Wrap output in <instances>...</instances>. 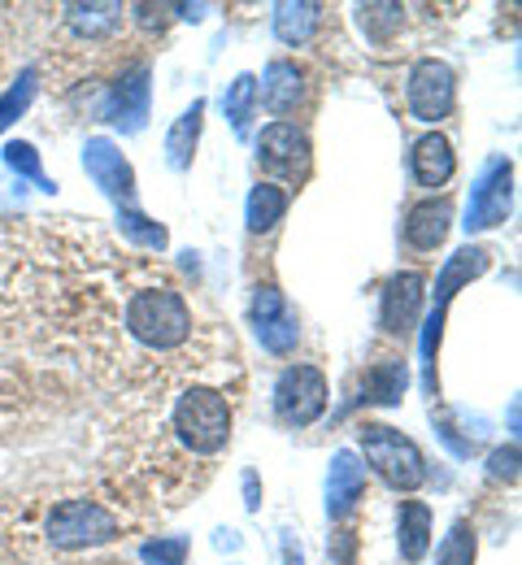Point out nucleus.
<instances>
[{
	"instance_id": "nucleus-1",
	"label": "nucleus",
	"mask_w": 522,
	"mask_h": 565,
	"mask_svg": "<svg viewBox=\"0 0 522 565\" xmlns=\"http://www.w3.org/2000/svg\"><path fill=\"white\" fill-rule=\"evenodd\" d=\"M127 335L140 340L145 349H157V353H170L179 344H188L192 335V309L188 300L174 291V287H145L127 300Z\"/></svg>"
},
{
	"instance_id": "nucleus-2",
	"label": "nucleus",
	"mask_w": 522,
	"mask_h": 565,
	"mask_svg": "<svg viewBox=\"0 0 522 565\" xmlns=\"http://www.w3.org/2000/svg\"><path fill=\"white\" fill-rule=\"evenodd\" d=\"M362 452H366V466H371L392 492L409 495L427 483V457H423V448L409 435H401L396 426H383V423L362 426Z\"/></svg>"
},
{
	"instance_id": "nucleus-3",
	"label": "nucleus",
	"mask_w": 522,
	"mask_h": 565,
	"mask_svg": "<svg viewBox=\"0 0 522 565\" xmlns=\"http://www.w3.org/2000/svg\"><path fill=\"white\" fill-rule=\"evenodd\" d=\"M174 430L201 457L223 452L226 439H231V405H226V396L214 392V387H188L179 396V405H174Z\"/></svg>"
},
{
	"instance_id": "nucleus-4",
	"label": "nucleus",
	"mask_w": 522,
	"mask_h": 565,
	"mask_svg": "<svg viewBox=\"0 0 522 565\" xmlns=\"http://www.w3.org/2000/svg\"><path fill=\"white\" fill-rule=\"evenodd\" d=\"M44 531H49L53 548L78 553V548L109 544L118 535V518L105 504H96V500H62V504H53Z\"/></svg>"
},
{
	"instance_id": "nucleus-5",
	"label": "nucleus",
	"mask_w": 522,
	"mask_h": 565,
	"mask_svg": "<svg viewBox=\"0 0 522 565\" xmlns=\"http://www.w3.org/2000/svg\"><path fill=\"white\" fill-rule=\"evenodd\" d=\"M327 409V379L318 365H288L275 383V414L288 426H313Z\"/></svg>"
},
{
	"instance_id": "nucleus-6",
	"label": "nucleus",
	"mask_w": 522,
	"mask_h": 565,
	"mask_svg": "<svg viewBox=\"0 0 522 565\" xmlns=\"http://www.w3.org/2000/svg\"><path fill=\"white\" fill-rule=\"evenodd\" d=\"M514 210V161L497 157L483 166L475 192H470V205H466V231H492L501 226Z\"/></svg>"
},
{
	"instance_id": "nucleus-7",
	"label": "nucleus",
	"mask_w": 522,
	"mask_h": 565,
	"mask_svg": "<svg viewBox=\"0 0 522 565\" xmlns=\"http://www.w3.org/2000/svg\"><path fill=\"white\" fill-rule=\"evenodd\" d=\"M405 100H409V114L418 122H440L452 114V100H457V74L440 57H423L414 71H409V87H405Z\"/></svg>"
},
{
	"instance_id": "nucleus-8",
	"label": "nucleus",
	"mask_w": 522,
	"mask_h": 565,
	"mask_svg": "<svg viewBox=\"0 0 522 565\" xmlns=\"http://www.w3.org/2000/svg\"><path fill=\"white\" fill-rule=\"evenodd\" d=\"M83 170H87V179H92L109 201H118V210L136 201V170H131V161L122 157V148L114 140L92 136V140L83 143Z\"/></svg>"
},
{
	"instance_id": "nucleus-9",
	"label": "nucleus",
	"mask_w": 522,
	"mask_h": 565,
	"mask_svg": "<svg viewBox=\"0 0 522 565\" xmlns=\"http://www.w3.org/2000/svg\"><path fill=\"white\" fill-rule=\"evenodd\" d=\"M253 331H257V344L266 353L288 356L297 349L300 327L297 318H292V309H288V300H284V291L275 282H262L253 291Z\"/></svg>"
},
{
	"instance_id": "nucleus-10",
	"label": "nucleus",
	"mask_w": 522,
	"mask_h": 565,
	"mask_svg": "<svg viewBox=\"0 0 522 565\" xmlns=\"http://www.w3.org/2000/svg\"><path fill=\"white\" fill-rule=\"evenodd\" d=\"M423 300H427V279L418 270H401L392 275L383 287V300H379V327L387 335H405L414 331L418 313H423Z\"/></svg>"
},
{
	"instance_id": "nucleus-11",
	"label": "nucleus",
	"mask_w": 522,
	"mask_h": 565,
	"mask_svg": "<svg viewBox=\"0 0 522 565\" xmlns=\"http://www.w3.org/2000/svg\"><path fill=\"white\" fill-rule=\"evenodd\" d=\"M257 157L275 174H300L309 166V136L297 122H270L257 136Z\"/></svg>"
},
{
	"instance_id": "nucleus-12",
	"label": "nucleus",
	"mask_w": 522,
	"mask_h": 565,
	"mask_svg": "<svg viewBox=\"0 0 522 565\" xmlns=\"http://www.w3.org/2000/svg\"><path fill=\"white\" fill-rule=\"evenodd\" d=\"M105 118L122 131H140L149 118V66H131L122 74L109 96H105Z\"/></svg>"
},
{
	"instance_id": "nucleus-13",
	"label": "nucleus",
	"mask_w": 522,
	"mask_h": 565,
	"mask_svg": "<svg viewBox=\"0 0 522 565\" xmlns=\"http://www.w3.org/2000/svg\"><path fill=\"white\" fill-rule=\"evenodd\" d=\"M366 492V466L358 461V452L340 448L331 457V470H327V513L331 518H344Z\"/></svg>"
},
{
	"instance_id": "nucleus-14",
	"label": "nucleus",
	"mask_w": 522,
	"mask_h": 565,
	"mask_svg": "<svg viewBox=\"0 0 522 565\" xmlns=\"http://www.w3.org/2000/svg\"><path fill=\"white\" fill-rule=\"evenodd\" d=\"M257 100H266V109L279 114L284 122V114H292L305 100V71L297 62H270L266 74L257 78Z\"/></svg>"
},
{
	"instance_id": "nucleus-15",
	"label": "nucleus",
	"mask_w": 522,
	"mask_h": 565,
	"mask_svg": "<svg viewBox=\"0 0 522 565\" xmlns=\"http://www.w3.org/2000/svg\"><path fill=\"white\" fill-rule=\"evenodd\" d=\"M452 231V201H423L414 205L409 217H405V244L418 248V253H436Z\"/></svg>"
},
{
	"instance_id": "nucleus-16",
	"label": "nucleus",
	"mask_w": 522,
	"mask_h": 565,
	"mask_svg": "<svg viewBox=\"0 0 522 565\" xmlns=\"http://www.w3.org/2000/svg\"><path fill=\"white\" fill-rule=\"evenodd\" d=\"M488 262H492V253H488L483 244H466V248H457V253L445 262L440 279H436V313H448V300L457 296V287H466V282L479 279V275L488 270Z\"/></svg>"
},
{
	"instance_id": "nucleus-17",
	"label": "nucleus",
	"mask_w": 522,
	"mask_h": 565,
	"mask_svg": "<svg viewBox=\"0 0 522 565\" xmlns=\"http://www.w3.org/2000/svg\"><path fill=\"white\" fill-rule=\"evenodd\" d=\"M409 170H414L418 188H445L448 179H452V170H457L452 143H448L440 131L423 136V140L414 143V152H409Z\"/></svg>"
},
{
	"instance_id": "nucleus-18",
	"label": "nucleus",
	"mask_w": 522,
	"mask_h": 565,
	"mask_svg": "<svg viewBox=\"0 0 522 565\" xmlns=\"http://www.w3.org/2000/svg\"><path fill=\"white\" fill-rule=\"evenodd\" d=\"M396 548L401 562H423L432 548V509L423 500H401L396 509Z\"/></svg>"
},
{
	"instance_id": "nucleus-19",
	"label": "nucleus",
	"mask_w": 522,
	"mask_h": 565,
	"mask_svg": "<svg viewBox=\"0 0 522 565\" xmlns=\"http://www.w3.org/2000/svg\"><path fill=\"white\" fill-rule=\"evenodd\" d=\"M270 22H275V40H279V44L300 49V44L313 40V31H318V22H322V4H318V0H284V4H275Z\"/></svg>"
},
{
	"instance_id": "nucleus-20",
	"label": "nucleus",
	"mask_w": 522,
	"mask_h": 565,
	"mask_svg": "<svg viewBox=\"0 0 522 565\" xmlns=\"http://www.w3.org/2000/svg\"><path fill=\"white\" fill-rule=\"evenodd\" d=\"M405 387H409V370H405V361H396V356H387V361H379L366 370V379H362V401H371V405H401V396H405Z\"/></svg>"
},
{
	"instance_id": "nucleus-21",
	"label": "nucleus",
	"mask_w": 522,
	"mask_h": 565,
	"mask_svg": "<svg viewBox=\"0 0 522 565\" xmlns=\"http://www.w3.org/2000/svg\"><path fill=\"white\" fill-rule=\"evenodd\" d=\"M201 122H205V100H192V109H183V118L170 127L166 136V161L174 170H188L196 157V140H201Z\"/></svg>"
},
{
	"instance_id": "nucleus-22",
	"label": "nucleus",
	"mask_w": 522,
	"mask_h": 565,
	"mask_svg": "<svg viewBox=\"0 0 522 565\" xmlns=\"http://www.w3.org/2000/svg\"><path fill=\"white\" fill-rule=\"evenodd\" d=\"M284 213H288V192L279 188V183H257L253 192H248V231L253 235H266V231H275L279 222H284Z\"/></svg>"
},
{
	"instance_id": "nucleus-23",
	"label": "nucleus",
	"mask_w": 522,
	"mask_h": 565,
	"mask_svg": "<svg viewBox=\"0 0 522 565\" xmlns=\"http://www.w3.org/2000/svg\"><path fill=\"white\" fill-rule=\"evenodd\" d=\"M66 18H71V26H75L78 35L100 40V35H114L122 26L127 9L122 4H109V0H100V4H66Z\"/></svg>"
},
{
	"instance_id": "nucleus-24",
	"label": "nucleus",
	"mask_w": 522,
	"mask_h": 565,
	"mask_svg": "<svg viewBox=\"0 0 522 565\" xmlns=\"http://www.w3.org/2000/svg\"><path fill=\"white\" fill-rule=\"evenodd\" d=\"M358 26L366 31V40L374 44H387L401 26H405V4H392V0H374V4H358Z\"/></svg>"
},
{
	"instance_id": "nucleus-25",
	"label": "nucleus",
	"mask_w": 522,
	"mask_h": 565,
	"mask_svg": "<svg viewBox=\"0 0 522 565\" xmlns=\"http://www.w3.org/2000/svg\"><path fill=\"white\" fill-rule=\"evenodd\" d=\"M118 226H122V235H127L131 244L152 248V253H161V248L170 244V231H166L161 222H152L149 213H140L136 205H122V210H118Z\"/></svg>"
},
{
	"instance_id": "nucleus-26",
	"label": "nucleus",
	"mask_w": 522,
	"mask_h": 565,
	"mask_svg": "<svg viewBox=\"0 0 522 565\" xmlns=\"http://www.w3.org/2000/svg\"><path fill=\"white\" fill-rule=\"evenodd\" d=\"M223 109H226V118H231V127H235V136H244V131H248V118H253V109H257V74H239V78L226 87Z\"/></svg>"
},
{
	"instance_id": "nucleus-27",
	"label": "nucleus",
	"mask_w": 522,
	"mask_h": 565,
	"mask_svg": "<svg viewBox=\"0 0 522 565\" xmlns=\"http://www.w3.org/2000/svg\"><path fill=\"white\" fill-rule=\"evenodd\" d=\"M4 166H9L13 174L31 179L40 192H57V183H53V179L44 174V166H40V152H35V143H26V140L4 143Z\"/></svg>"
},
{
	"instance_id": "nucleus-28",
	"label": "nucleus",
	"mask_w": 522,
	"mask_h": 565,
	"mask_svg": "<svg viewBox=\"0 0 522 565\" xmlns=\"http://www.w3.org/2000/svg\"><path fill=\"white\" fill-rule=\"evenodd\" d=\"M35 92H40V74L26 66V71L18 74V83H13V87L0 96V131H9V127H13V122L26 114V109H31Z\"/></svg>"
},
{
	"instance_id": "nucleus-29",
	"label": "nucleus",
	"mask_w": 522,
	"mask_h": 565,
	"mask_svg": "<svg viewBox=\"0 0 522 565\" xmlns=\"http://www.w3.org/2000/svg\"><path fill=\"white\" fill-rule=\"evenodd\" d=\"M140 562L145 565H183L188 562V540H183V535L149 540V544L140 548Z\"/></svg>"
},
{
	"instance_id": "nucleus-30",
	"label": "nucleus",
	"mask_w": 522,
	"mask_h": 565,
	"mask_svg": "<svg viewBox=\"0 0 522 565\" xmlns=\"http://www.w3.org/2000/svg\"><path fill=\"white\" fill-rule=\"evenodd\" d=\"M440 565H475V531L466 522H457L448 531L445 548H440Z\"/></svg>"
},
{
	"instance_id": "nucleus-31",
	"label": "nucleus",
	"mask_w": 522,
	"mask_h": 565,
	"mask_svg": "<svg viewBox=\"0 0 522 565\" xmlns=\"http://www.w3.org/2000/svg\"><path fill=\"white\" fill-rule=\"evenodd\" d=\"M488 475L492 479H505V483H519V444H505L488 457Z\"/></svg>"
},
{
	"instance_id": "nucleus-32",
	"label": "nucleus",
	"mask_w": 522,
	"mask_h": 565,
	"mask_svg": "<svg viewBox=\"0 0 522 565\" xmlns=\"http://www.w3.org/2000/svg\"><path fill=\"white\" fill-rule=\"evenodd\" d=\"M244 509H248V513H257V509H262V483H257V475H253V470H244Z\"/></svg>"
},
{
	"instance_id": "nucleus-33",
	"label": "nucleus",
	"mask_w": 522,
	"mask_h": 565,
	"mask_svg": "<svg viewBox=\"0 0 522 565\" xmlns=\"http://www.w3.org/2000/svg\"><path fill=\"white\" fill-rule=\"evenodd\" d=\"M179 9V18H188V22H201L205 18V4H174Z\"/></svg>"
},
{
	"instance_id": "nucleus-34",
	"label": "nucleus",
	"mask_w": 522,
	"mask_h": 565,
	"mask_svg": "<svg viewBox=\"0 0 522 565\" xmlns=\"http://www.w3.org/2000/svg\"><path fill=\"white\" fill-rule=\"evenodd\" d=\"M214 544H219V548H239V540H235V531H219V540H214Z\"/></svg>"
}]
</instances>
